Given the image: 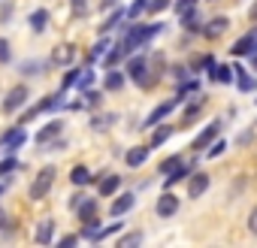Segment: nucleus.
<instances>
[{
	"label": "nucleus",
	"instance_id": "52",
	"mask_svg": "<svg viewBox=\"0 0 257 248\" xmlns=\"http://www.w3.org/2000/svg\"><path fill=\"white\" fill-rule=\"evenodd\" d=\"M115 7H121V0H100V4H97V10H103V13H109Z\"/></svg>",
	"mask_w": 257,
	"mask_h": 248
},
{
	"label": "nucleus",
	"instance_id": "36",
	"mask_svg": "<svg viewBox=\"0 0 257 248\" xmlns=\"http://www.w3.org/2000/svg\"><path fill=\"white\" fill-rule=\"evenodd\" d=\"M79 76H82V70L79 67H70V70H64V76H61V88L58 91H70V88H76V82H79Z\"/></svg>",
	"mask_w": 257,
	"mask_h": 248
},
{
	"label": "nucleus",
	"instance_id": "39",
	"mask_svg": "<svg viewBox=\"0 0 257 248\" xmlns=\"http://www.w3.org/2000/svg\"><path fill=\"white\" fill-rule=\"evenodd\" d=\"M94 79H97V73H94V67H82V76H79V82H76V88H79V91H88V88L94 85Z\"/></svg>",
	"mask_w": 257,
	"mask_h": 248
},
{
	"label": "nucleus",
	"instance_id": "44",
	"mask_svg": "<svg viewBox=\"0 0 257 248\" xmlns=\"http://www.w3.org/2000/svg\"><path fill=\"white\" fill-rule=\"evenodd\" d=\"M88 4H91V0H70L73 19H85V16H88Z\"/></svg>",
	"mask_w": 257,
	"mask_h": 248
},
{
	"label": "nucleus",
	"instance_id": "31",
	"mask_svg": "<svg viewBox=\"0 0 257 248\" xmlns=\"http://www.w3.org/2000/svg\"><path fill=\"white\" fill-rule=\"evenodd\" d=\"M115 121H118V115H115V112H100V115H91V128L103 134V131H109V128H112Z\"/></svg>",
	"mask_w": 257,
	"mask_h": 248
},
{
	"label": "nucleus",
	"instance_id": "29",
	"mask_svg": "<svg viewBox=\"0 0 257 248\" xmlns=\"http://www.w3.org/2000/svg\"><path fill=\"white\" fill-rule=\"evenodd\" d=\"M121 22H124V7H115V10H109V16L103 19V25H100L97 34H109V31H115Z\"/></svg>",
	"mask_w": 257,
	"mask_h": 248
},
{
	"label": "nucleus",
	"instance_id": "42",
	"mask_svg": "<svg viewBox=\"0 0 257 248\" xmlns=\"http://www.w3.org/2000/svg\"><path fill=\"white\" fill-rule=\"evenodd\" d=\"M173 7V0H149V7H146V13L149 16H161L164 10H170Z\"/></svg>",
	"mask_w": 257,
	"mask_h": 248
},
{
	"label": "nucleus",
	"instance_id": "49",
	"mask_svg": "<svg viewBox=\"0 0 257 248\" xmlns=\"http://www.w3.org/2000/svg\"><path fill=\"white\" fill-rule=\"evenodd\" d=\"M82 103H85L88 109H97V106H100V91H91V88L82 91Z\"/></svg>",
	"mask_w": 257,
	"mask_h": 248
},
{
	"label": "nucleus",
	"instance_id": "34",
	"mask_svg": "<svg viewBox=\"0 0 257 248\" xmlns=\"http://www.w3.org/2000/svg\"><path fill=\"white\" fill-rule=\"evenodd\" d=\"M182 161H185V155H182V152H176V155L164 158V161L158 164V176H170V173H173V170H176V167H179Z\"/></svg>",
	"mask_w": 257,
	"mask_h": 248
},
{
	"label": "nucleus",
	"instance_id": "1",
	"mask_svg": "<svg viewBox=\"0 0 257 248\" xmlns=\"http://www.w3.org/2000/svg\"><path fill=\"white\" fill-rule=\"evenodd\" d=\"M161 31H167V25L164 22H155V25H146V22H131L124 28V46H127V52H137V49H143L146 43H152Z\"/></svg>",
	"mask_w": 257,
	"mask_h": 248
},
{
	"label": "nucleus",
	"instance_id": "45",
	"mask_svg": "<svg viewBox=\"0 0 257 248\" xmlns=\"http://www.w3.org/2000/svg\"><path fill=\"white\" fill-rule=\"evenodd\" d=\"M19 70H22V76H40V73L46 70V64H40V61H25Z\"/></svg>",
	"mask_w": 257,
	"mask_h": 248
},
{
	"label": "nucleus",
	"instance_id": "37",
	"mask_svg": "<svg viewBox=\"0 0 257 248\" xmlns=\"http://www.w3.org/2000/svg\"><path fill=\"white\" fill-rule=\"evenodd\" d=\"M218 61H215V55L212 52H206V55H200V58H194V64H191V70L194 73H203V70H212Z\"/></svg>",
	"mask_w": 257,
	"mask_h": 248
},
{
	"label": "nucleus",
	"instance_id": "21",
	"mask_svg": "<svg viewBox=\"0 0 257 248\" xmlns=\"http://www.w3.org/2000/svg\"><path fill=\"white\" fill-rule=\"evenodd\" d=\"M127 55H131V52H127L124 40H121V43H112V46H109V52L103 55V67H106V70H109V67H118Z\"/></svg>",
	"mask_w": 257,
	"mask_h": 248
},
{
	"label": "nucleus",
	"instance_id": "4",
	"mask_svg": "<svg viewBox=\"0 0 257 248\" xmlns=\"http://www.w3.org/2000/svg\"><path fill=\"white\" fill-rule=\"evenodd\" d=\"M28 100H31V85L19 82V85H13V88L4 94V106H0V109H4V115H19Z\"/></svg>",
	"mask_w": 257,
	"mask_h": 248
},
{
	"label": "nucleus",
	"instance_id": "48",
	"mask_svg": "<svg viewBox=\"0 0 257 248\" xmlns=\"http://www.w3.org/2000/svg\"><path fill=\"white\" fill-rule=\"evenodd\" d=\"M254 137H257V124H251L248 131H242V134L236 137V146H251V143H254Z\"/></svg>",
	"mask_w": 257,
	"mask_h": 248
},
{
	"label": "nucleus",
	"instance_id": "35",
	"mask_svg": "<svg viewBox=\"0 0 257 248\" xmlns=\"http://www.w3.org/2000/svg\"><path fill=\"white\" fill-rule=\"evenodd\" d=\"M100 227H103V221H100V218H91V221H85V224H82L79 236H82L85 242H94V239H97V233H100Z\"/></svg>",
	"mask_w": 257,
	"mask_h": 248
},
{
	"label": "nucleus",
	"instance_id": "26",
	"mask_svg": "<svg viewBox=\"0 0 257 248\" xmlns=\"http://www.w3.org/2000/svg\"><path fill=\"white\" fill-rule=\"evenodd\" d=\"M203 109H206V100H203V97L191 100V103H188V109L182 112V124H179V128H188V124H194V121L203 115Z\"/></svg>",
	"mask_w": 257,
	"mask_h": 248
},
{
	"label": "nucleus",
	"instance_id": "51",
	"mask_svg": "<svg viewBox=\"0 0 257 248\" xmlns=\"http://www.w3.org/2000/svg\"><path fill=\"white\" fill-rule=\"evenodd\" d=\"M248 233H251V236H257V206L248 212Z\"/></svg>",
	"mask_w": 257,
	"mask_h": 248
},
{
	"label": "nucleus",
	"instance_id": "18",
	"mask_svg": "<svg viewBox=\"0 0 257 248\" xmlns=\"http://www.w3.org/2000/svg\"><path fill=\"white\" fill-rule=\"evenodd\" d=\"M149 155H152V146H134V149H127L124 164L131 167V170H140V167L149 161Z\"/></svg>",
	"mask_w": 257,
	"mask_h": 248
},
{
	"label": "nucleus",
	"instance_id": "54",
	"mask_svg": "<svg viewBox=\"0 0 257 248\" xmlns=\"http://www.w3.org/2000/svg\"><path fill=\"white\" fill-rule=\"evenodd\" d=\"M248 19H251V22L257 25V0H254V4H251V7H248Z\"/></svg>",
	"mask_w": 257,
	"mask_h": 248
},
{
	"label": "nucleus",
	"instance_id": "38",
	"mask_svg": "<svg viewBox=\"0 0 257 248\" xmlns=\"http://www.w3.org/2000/svg\"><path fill=\"white\" fill-rule=\"evenodd\" d=\"M19 167H22V164H19V158H16V155H7L4 161H0V179H10Z\"/></svg>",
	"mask_w": 257,
	"mask_h": 248
},
{
	"label": "nucleus",
	"instance_id": "7",
	"mask_svg": "<svg viewBox=\"0 0 257 248\" xmlns=\"http://www.w3.org/2000/svg\"><path fill=\"white\" fill-rule=\"evenodd\" d=\"M209 188H212V176H209L206 170H194V173L188 176V182H185V197H188V200H200Z\"/></svg>",
	"mask_w": 257,
	"mask_h": 248
},
{
	"label": "nucleus",
	"instance_id": "23",
	"mask_svg": "<svg viewBox=\"0 0 257 248\" xmlns=\"http://www.w3.org/2000/svg\"><path fill=\"white\" fill-rule=\"evenodd\" d=\"M173 134H176L173 124H164V121H161V124H155V128H152V140H149V146H152V149H161Z\"/></svg>",
	"mask_w": 257,
	"mask_h": 248
},
{
	"label": "nucleus",
	"instance_id": "13",
	"mask_svg": "<svg viewBox=\"0 0 257 248\" xmlns=\"http://www.w3.org/2000/svg\"><path fill=\"white\" fill-rule=\"evenodd\" d=\"M230 55H233V58H251V55H257V28L248 31L245 37H239V40L230 46Z\"/></svg>",
	"mask_w": 257,
	"mask_h": 248
},
{
	"label": "nucleus",
	"instance_id": "32",
	"mask_svg": "<svg viewBox=\"0 0 257 248\" xmlns=\"http://www.w3.org/2000/svg\"><path fill=\"white\" fill-rule=\"evenodd\" d=\"M194 91H200V79L197 76H191V79H185V82H176V97L185 103V97L188 94H194Z\"/></svg>",
	"mask_w": 257,
	"mask_h": 248
},
{
	"label": "nucleus",
	"instance_id": "50",
	"mask_svg": "<svg viewBox=\"0 0 257 248\" xmlns=\"http://www.w3.org/2000/svg\"><path fill=\"white\" fill-rule=\"evenodd\" d=\"M79 242H82V236H79V233H67V236H61V239H58V245H64V248L79 245Z\"/></svg>",
	"mask_w": 257,
	"mask_h": 248
},
{
	"label": "nucleus",
	"instance_id": "53",
	"mask_svg": "<svg viewBox=\"0 0 257 248\" xmlns=\"http://www.w3.org/2000/svg\"><path fill=\"white\" fill-rule=\"evenodd\" d=\"M85 197H88V194H73V197H70V209L76 212V209L82 206V200H85Z\"/></svg>",
	"mask_w": 257,
	"mask_h": 248
},
{
	"label": "nucleus",
	"instance_id": "10",
	"mask_svg": "<svg viewBox=\"0 0 257 248\" xmlns=\"http://www.w3.org/2000/svg\"><path fill=\"white\" fill-rule=\"evenodd\" d=\"M25 143H28V131H25V124H16L13 131H7L4 137H0V152L7 149V155H16Z\"/></svg>",
	"mask_w": 257,
	"mask_h": 248
},
{
	"label": "nucleus",
	"instance_id": "8",
	"mask_svg": "<svg viewBox=\"0 0 257 248\" xmlns=\"http://www.w3.org/2000/svg\"><path fill=\"white\" fill-rule=\"evenodd\" d=\"M179 103H182L179 97H170V100H164L161 106H155V109H152V112L146 115V121H143V131H152V128H155V124H161V121H167V118H170V115L176 112V106H179Z\"/></svg>",
	"mask_w": 257,
	"mask_h": 248
},
{
	"label": "nucleus",
	"instance_id": "33",
	"mask_svg": "<svg viewBox=\"0 0 257 248\" xmlns=\"http://www.w3.org/2000/svg\"><path fill=\"white\" fill-rule=\"evenodd\" d=\"M124 227H127V224H124L121 218H115L112 224H103V227H100V233H97V239H94V242H106V239H112L115 233H121Z\"/></svg>",
	"mask_w": 257,
	"mask_h": 248
},
{
	"label": "nucleus",
	"instance_id": "56",
	"mask_svg": "<svg viewBox=\"0 0 257 248\" xmlns=\"http://www.w3.org/2000/svg\"><path fill=\"white\" fill-rule=\"evenodd\" d=\"M251 67H254V73H257V55H251Z\"/></svg>",
	"mask_w": 257,
	"mask_h": 248
},
{
	"label": "nucleus",
	"instance_id": "2",
	"mask_svg": "<svg viewBox=\"0 0 257 248\" xmlns=\"http://www.w3.org/2000/svg\"><path fill=\"white\" fill-rule=\"evenodd\" d=\"M127 79H131L134 85H140V88H152V82H155V73L149 70V55H131L127 58Z\"/></svg>",
	"mask_w": 257,
	"mask_h": 248
},
{
	"label": "nucleus",
	"instance_id": "25",
	"mask_svg": "<svg viewBox=\"0 0 257 248\" xmlns=\"http://www.w3.org/2000/svg\"><path fill=\"white\" fill-rule=\"evenodd\" d=\"M100 197H85L82 200V206L76 209V218H79V224H85V221H91V218H97V212H100V203H97Z\"/></svg>",
	"mask_w": 257,
	"mask_h": 248
},
{
	"label": "nucleus",
	"instance_id": "22",
	"mask_svg": "<svg viewBox=\"0 0 257 248\" xmlns=\"http://www.w3.org/2000/svg\"><path fill=\"white\" fill-rule=\"evenodd\" d=\"M179 25H182V31H188L191 37H197V34L203 31V13H200V7H197V10H191L188 16H182V19H179Z\"/></svg>",
	"mask_w": 257,
	"mask_h": 248
},
{
	"label": "nucleus",
	"instance_id": "15",
	"mask_svg": "<svg viewBox=\"0 0 257 248\" xmlns=\"http://www.w3.org/2000/svg\"><path fill=\"white\" fill-rule=\"evenodd\" d=\"M206 79H212L218 85H236V67L233 64H215L212 70H206Z\"/></svg>",
	"mask_w": 257,
	"mask_h": 248
},
{
	"label": "nucleus",
	"instance_id": "30",
	"mask_svg": "<svg viewBox=\"0 0 257 248\" xmlns=\"http://www.w3.org/2000/svg\"><path fill=\"white\" fill-rule=\"evenodd\" d=\"M73 58H76V46H58L55 49V58H52V64H58V67H70L73 64Z\"/></svg>",
	"mask_w": 257,
	"mask_h": 248
},
{
	"label": "nucleus",
	"instance_id": "17",
	"mask_svg": "<svg viewBox=\"0 0 257 248\" xmlns=\"http://www.w3.org/2000/svg\"><path fill=\"white\" fill-rule=\"evenodd\" d=\"M109 46H112V37L109 34H100V40L88 49V55H85V67H94L97 61H103V55L109 52Z\"/></svg>",
	"mask_w": 257,
	"mask_h": 248
},
{
	"label": "nucleus",
	"instance_id": "14",
	"mask_svg": "<svg viewBox=\"0 0 257 248\" xmlns=\"http://www.w3.org/2000/svg\"><path fill=\"white\" fill-rule=\"evenodd\" d=\"M224 31H230V19H227V16H215V19L203 22L200 37H203V40H218V37H224Z\"/></svg>",
	"mask_w": 257,
	"mask_h": 248
},
{
	"label": "nucleus",
	"instance_id": "12",
	"mask_svg": "<svg viewBox=\"0 0 257 248\" xmlns=\"http://www.w3.org/2000/svg\"><path fill=\"white\" fill-rule=\"evenodd\" d=\"M179 209H182V197H176L173 188L164 191V194L158 197V203H155V215H158V218H173Z\"/></svg>",
	"mask_w": 257,
	"mask_h": 248
},
{
	"label": "nucleus",
	"instance_id": "43",
	"mask_svg": "<svg viewBox=\"0 0 257 248\" xmlns=\"http://www.w3.org/2000/svg\"><path fill=\"white\" fill-rule=\"evenodd\" d=\"M173 10H176V16L182 19V16H188L191 10H197V0H173Z\"/></svg>",
	"mask_w": 257,
	"mask_h": 248
},
{
	"label": "nucleus",
	"instance_id": "46",
	"mask_svg": "<svg viewBox=\"0 0 257 248\" xmlns=\"http://www.w3.org/2000/svg\"><path fill=\"white\" fill-rule=\"evenodd\" d=\"M115 245H118V248H134V245H143V233H127V236H121Z\"/></svg>",
	"mask_w": 257,
	"mask_h": 248
},
{
	"label": "nucleus",
	"instance_id": "24",
	"mask_svg": "<svg viewBox=\"0 0 257 248\" xmlns=\"http://www.w3.org/2000/svg\"><path fill=\"white\" fill-rule=\"evenodd\" d=\"M28 25H31L34 34H46V31H49V10H46V7H37V10L28 16Z\"/></svg>",
	"mask_w": 257,
	"mask_h": 248
},
{
	"label": "nucleus",
	"instance_id": "47",
	"mask_svg": "<svg viewBox=\"0 0 257 248\" xmlns=\"http://www.w3.org/2000/svg\"><path fill=\"white\" fill-rule=\"evenodd\" d=\"M13 13H16V4H13V0H0V25H7V22L13 19Z\"/></svg>",
	"mask_w": 257,
	"mask_h": 248
},
{
	"label": "nucleus",
	"instance_id": "28",
	"mask_svg": "<svg viewBox=\"0 0 257 248\" xmlns=\"http://www.w3.org/2000/svg\"><path fill=\"white\" fill-rule=\"evenodd\" d=\"M91 176H94V173H91L85 164H76V167L70 170V185H73V188H85V185H91Z\"/></svg>",
	"mask_w": 257,
	"mask_h": 248
},
{
	"label": "nucleus",
	"instance_id": "11",
	"mask_svg": "<svg viewBox=\"0 0 257 248\" xmlns=\"http://www.w3.org/2000/svg\"><path fill=\"white\" fill-rule=\"evenodd\" d=\"M134 209H137V194H134V191H121V194H115L112 203H109V215H112V218H121V215L134 212Z\"/></svg>",
	"mask_w": 257,
	"mask_h": 248
},
{
	"label": "nucleus",
	"instance_id": "57",
	"mask_svg": "<svg viewBox=\"0 0 257 248\" xmlns=\"http://www.w3.org/2000/svg\"><path fill=\"white\" fill-rule=\"evenodd\" d=\"M254 124H257V118H254Z\"/></svg>",
	"mask_w": 257,
	"mask_h": 248
},
{
	"label": "nucleus",
	"instance_id": "20",
	"mask_svg": "<svg viewBox=\"0 0 257 248\" xmlns=\"http://www.w3.org/2000/svg\"><path fill=\"white\" fill-rule=\"evenodd\" d=\"M34 242H37V245H52V242H55V221H52V218H43V221L37 224Z\"/></svg>",
	"mask_w": 257,
	"mask_h": 248
},
{
	"label": "nucleus",
	"instance_id": "9",
	"mask_svg": "<svg viewBox=\"0 0 257 248\" xmlns=\"http://www.w3.org/2000/svg\"><path fill=\"white\" fill-rule=\"evenodd\" d=\"M197 170V152H194V158H185L170 176H164V191H170V188H176L179 182H188V176Z\"/></svg>",
	"mask_w": 257,
	"mask_h": 248
},
{
	"label": "nucleus",
	"instance_id": "55",
	"mask_svg": "<svg viewBox=\"0 0 257 248\" xmlns=\"http://www.w3.org/2000/svg\"><path fill=\"white\" fill-rule=\"evenodd\" d=\"M7 224H10V218H7V212H4V209H0V233L7 230Z\"/></svg>",
	"mask_w": 257,
	"mask_h": 248
},
{
	"label": "nucleus",
	"instance_id": "6",
	"mask_svg": "<svg viewBox=\"0 0 257 248\" xmlns=\"http://www.w3.org/2000/svg\"><path fill=\"white\" fill-rule=\"evenodd\" d=\"M221 128H224V121H221V118L209 121L206 128H203V131H200V134H197V137L191 140V152L203 155V152H206V149H209V146H212V143H215L218 137H221Z\"/></svg>",
	"mask_w": 257,
	"mask_h": 248
},
{
	"label": "nucleus",
	"instance_id": "41",
	"mask_svg": "<svg viewBox=\"0 0 257 248\" xmlns=\"http://www.w3.org/2000/svg\"><path fill=\"white\" fill-rule=\"evenodd\" d=\"M224 152H227V140H221V137H218V140H215V143H212V146L203 152V155H206L209 161H215V158H221Z\"/></svg>",
	"mask_w": 257,
	"mask_h": 248
},
{
	"label": "nucleus",
	"instance_id": "5",
	"mask_svg": "<svg viewBox=\"0 0 257 248\" xmlns=\"http://www.w3.org/2000/svg\"><path fill=\"white\" fill-rule=\"evenodd\" d=\"M64 128H67L64 118H52V121H46L43 128L34 134V146H37V149H49L55 140H61V137H64Z\"/></svg>",
	"mask_w": 257,
	"mask_h": 248
},
{
	"label": "nucleus",
	"instance_id": "27",
	"mask_svg": "<svg viewBox=\"0 0 257 248\" xmlns=\"http://www.w3.org/2000/svg\"><path fill=\"white\" fill-rule=\"evenodd\" d=\"M236 67V88L242 91V94H257V79L251 76V73H245L239 64H233Z\"/></svg>",
	"mask_w": 257,
	"mask_h": 248
},
{
	"label": "nucleus",
	"instance_id": "19",
	"mask_svg": "<svg viewBox=\"0 0 257 248\" xmlns=\"http://www.w3.org/2000/svg\"><path fill=\"white\" fill-rule=\"evenodd\" d=\"M124 85H127V73H121L118 67H109V70H106V76H103V91L115 94V91H121Z\"/></svg>",
	"mask_w": 257,
	"mask_h": 248
},
{
	"label": "nucleus",
	"instance_id": "40",
	"mask_svg": "<svg viewBox=\"0 0 257 248\" xmlns=\"http://www.w3.org/2000/svg\"><path fill=\"white\" fill-rule=\"evenodd\" d=\"M13 64V43L7 37H0V67H10Z\"/></svg>",
	"mask_w": 257,
	"mask_h": 248
},
{
	"label": "nucleus",
	"instance_id": "16",
	"mask_svg": "<svg viewBox=\"0 0 257 248\" xmlns=\"http://www.w3.org/2000/svg\"><path fill=\"white\" fill-rule=\"evenodd\" d=\"M118 191H121V176H118V173H106V176L97 182V197H100V200H106V197L112 200Z\"/></svg>",
	"mask_w": 257,
	"mask_h": 248
},
{
	"label": "nucleus",
	"instance_id": "3",
	"mask_svg": "<svg viewBox=\"0 0 257 248\" xmlns=\"http://www.w3.org/2000/svg\"><path fill=\"white\" fill-rule=\"evenodd\" d=\"M55 179H58V170H55L52 164H46V167L37 173V179L31 182V188H28V197H31L34 203L46 200V197L52 194V188H55Z\"/></svg>",
	"mask_w": 257,
	"mask_h": 248
}]
</instances>
